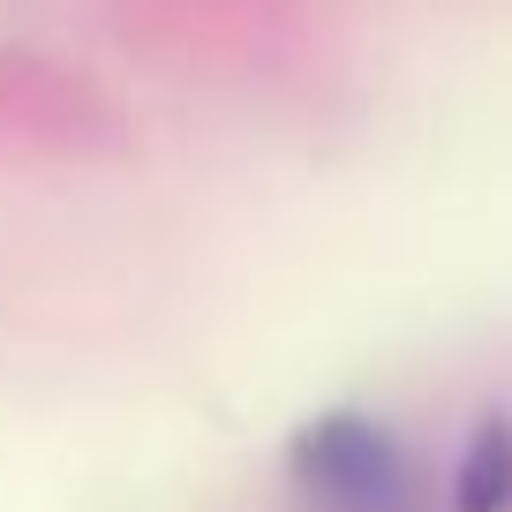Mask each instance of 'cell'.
<instances>
[{"instance_id":"1","label":"cell","mask_w":512,"mask_h":512,"mask_svg":"<svg viewBox=\"0 0 512 512\" xmlns=\"http://www.w3.org/2000/svg\"><path fill=\"white\" fill-rule=\"evenodd\" d=\"M294 460L317 512H415V467L369 422H324L302 437Z\"/></svg>"},{"instance_id":"2","label":"cell","mask_w":512,"mask_h":512,"mask_svg":"<svg viewBox=\"0 0 512 512\" xmlns=\"http://www.w3.org/2000/svg\"><path fill=\"white\" fill-rule=\"evenodd\" d=\"M452 512H512V430L482 422L452 467Z\"/></svg>"}]
</instances>
